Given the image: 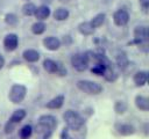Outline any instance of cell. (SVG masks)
I'll return each mask as SVG.
<instances>
[{
	"label": "cell",
	"mask_w": 149,
	"mask_h": 139,
	"mask_svg": "<svg viewBox=\"0 0 149 139\" xmlns=\"http://www.w3.org/2000/svg\"><path fill=\"white\" fill-rule=\"evenodd\" d=\"M35 10H36V6L31 2H27L23 5L22 7V13L26 15V16H31L35 14Z\"/></svg>",
	"instance_id": "cell-23"
},
{
	"label": "cell",
	"mask_w": 149,
	"mask_h": 139,
	"mask_svg": "<svg viewBox=\"0 0 149 139\" xmlns=\"http://www.w3.org/2000/svg\"><path fill=\"white\" fill-rule=\"evenodd\" d=\"M133 81H134L135 86L143 87L148 81V72L147 71H137L133 76Z\"/></svg>",
	"instance_id": "cell-12"
},
{
	"label": "cell",
	"mask_w": 149,
	"mask_h": 139,
	"mask_svg": "<svg viewBox=\"0 0 149 139\" xmlns=\"http://www.w3.org/2000/svg\"><path fill=\"white\" fill-rule=\"evenodd\" d=\"M78 31L84 36H90L94 32V28L91 25L90 22H81L78 25Z\"/></svg>",
	"instance_id": "cell-18"
},
{
	"label": "cell",
	"mask_w": 149,
	"mask_h": 139,
	"mask_svg": "<svg viewBox=\"0 0 149 139\" xmlns=\"http://www.w3.org/2000/svg\"><path fill=\"white\" fill-rule=\"evenodd\" d=\"M47 29V25L43 21H37L31 25V32L35 35H42Z\"/></svg>",
	"instance_id": "cell-22"
},
{
	"label": "cell",
	"mask_w": 149,
	"mask_h": 139,
	"mask_svg": "<svg viewBox=\"0 0 149 139\" xmlns=\"http://www.w3.org/2000/svg\"><path fill=\"white\" fill-rule=\"evenodd\" d=\"M5 22H6L8 25H10V27H15V25L19 23V19H17V16H16L15 14L8 13V14L5 15Z\"/></svg>",
	"instance_id": "cell-25"
},
{
	"label": "cell",
	"mask_w": 149,
	"mask_h": 139,
	"mask_svg": "<svg viewBox=\"0 0 149 139\" xmlns=\"http://www.w3.org/2000/svg\"><path fill=\"white\" fill-rule=\"evenodd\" d=\"M33 132H34L33 126L29 124H26L19 130V138L20 139H29L33 136Z\"/></svg>",
	"instance_id": "cell-19"
},
{
	"label": "cell",
	"mask_w": 149,
	"mask_h": 139,
	"mask_svg": "<svg viewBox=\"0 0 149 139\" xmlns=\"http://www.w3.org/2000/svg\"><path fill=\"white\" fill-rule=\"evenodd\" d=\"M77 88L88 95H98L102 92V86L95 81L91 80H78Z\"/></svg>",
	"instance_id": "cell-3"
},
{
	"label": "cell",
	"mask_w": 149,
	"mask_h": 139,
	"mask_svg": "<svg viewBox=\"0 0 149 139\" xmlns=\"http://www.w3.org/2000/svg\"><path fill=\"white\" fill-rule=\"evenodd\" d=\"M64 100H65L64 95H57V96H55L54 98H51L50 101H48V102L45 103V108H48V109H54V110L59 109V108L63 107Z\"/></svg>",
	"instance_id": "cell-13"
},
{
	"label": "cell",
	"mask_w": 149,
	"mask_h": 139,
	"mask_svg": "<svg viewBox=\"0 0 149 139\" xmlns=\"http://www.w3.org/2000/svg\"><path fill=\"white\" fill-rule=\"evenodd\" d=\"M115 130L120 136H123V137H128L135 133V127L132 124H127V123L118 124L115 126Z\"/></svg>",
	"instance_id": "cell-11"
},
{
	"label": "cell",
	"mask_w": 149,
	"mask_h": 139,
	"mask_svg": "<svg viewBox=\"0 0 149 139\" xmlns=\"http://www.w3.org/2000/svg\"><path fill=\"white\" fill-rule=\"evenodd\" d=\"M3 66H5V58H3V56L0 53V70H1Z\"/></svg>",
	"instance_id": "cell-30"
},
{
	"label": "cell",
	"mask_w": 149,
	"mask_h": 139,
	"mask_svg": "<svg viewBox=\"0 0 149 139\" xmlns=\"http://www.w3.org/2000/svg\"><path fill=\"white\" fill-rule=\"evenodd\" d=\"M52 15H54V19H55L56 21H65V20L69 17L70 13H69V10H68L66 8L59 7V8H57V9L54 12Z\"/></svg>",
	"instance_id": "cell-20"
},
{
	"label": "cell",
	"mask_w": 149,
	"mask_h": 139,
	"mask_svg": "<svg viewBox=\"0 0 149 139\" xmlns=\"http://www.w3.org/2000/svg\"><path fill=\"white\" fill-rule=\"evenodd\" d=\"M148 38H149V32H148V28L146 25H137V27H135L133 43H135L139 46H147Z\"/></svg>",
	"instance_id": "cell-7"
},
{
	"label": "cell",
	"mask_w": 149,
	"mask_h": 139,
	"mask_svg": "<svg viewBox=\"0 0 149 139\" xmlns=\"http://www.w3.org/2000/svg\"><path fill=\"white\" fill-rule=\"evenodd\" d=\"M26 95H27V88H26V86L20 85V83H15L9 89L8 98H9V101L12 103L19 104V103H21L24 100Z\"/></svg>",
	"instance_id": "cell-5"
},
{
	"label": "cell",
	"mask_w": 149,
	"mask_h": 139,
	"mask_svg": "<svg viewBox=\"0 0 149 139\" xmlns=\"http://www.w3.org/2000/svg\"><path fill=\"white\" fill-rule=\"evenodd\" d=\"M116 64H118V66L121 70L125 68L128 65V59H127V57H126V54L123 52H121V53L118 54V57H116Z\"/></svg>",
	"instance_id": "cell-26"
},
{
	"label": "cell",
	"mask_w": 149,
	"mask_h": 139,
	"mask_svg": "<svg viewBox=\"0 0 149 139\" xmlns=\"http://www.w3.org/2000/svg\"><path fill=\"white\" fill-rule=\"evenodd\" d=\"M127 108H128V105H127V103L125 101H116L115 104H114V110L119 115L125 114L127 111Z\"/></svg>",
	"instance_id": "cell-24"
},
{
	"label": "cell",
	"mask_w": 149,
	"mask_h": 139,
	"mask_svg": "<svg viewBox=\"0 0 149 139\" xmlns=\"http://www.w3.org/2000/svg\"><path fill=\"white\" fill-rule=\"evenodd\" d=\"M140 5L142 6L143 10H147L148 6H149V0H140Z\"/></svg>",
	"instance_id": "cell-29"
},
{
	"label": "cell",
	"mask_w": 149,
	"mask_h": 139,
	"mask_svg": "<svg viewBox=\"0 0 149 139\" xmlns=\"http://www.w3.org/2000/svg\"><path fill=\"white\" fill-rule=\"evenodd\" d=\"M63 119L68 126V129L73 130V131H78L80 130L84 124H85V119L81 117V115L79 112H77L76 110H66L63 114Z\"/></svg>",
	"instance_id": "cell-2"
},
{
	"label": "cell",
	"mask_w": 149,
	"mask_h": 139,
	"mask_svg": "<svg viewBox=\"0 0 149 139\" xmlns=\"http://www.w3.org/2000/svg\"><path fill=\"white\" fill-rule=\"evenodd\" d=\"M57 127V119L52 115H42L38 118L37 124V132L42 134V139H49L52 131Z\"/></svg>",
	"instance_id": "cell-1"
},
{
	"label": "cell",
	"mask_w": 149,
	"mask_h": 139,
	"mask_svg": "<svg viewBox=\"0 0 149 139\" xmlns=\"http://www.w3.org/2000/svg\"><path fill=\"white\" fill-rule=\"evenodd\" d=\"M22 57L28 63H36L40 59V52L34 50V49H27L23 51Z\"/></svg>",
	"instance_id": "cell-14"
},
{
	"label": "cell",
	"mask_w": 149,
	"mask_h": 139,
	"mask_svg": "<svg viewBox=\"0 0 149 139\" xmlns=\"http://www.w3.org/2000/svg\"><path fill=\"white\" fill-rule=\"evenodd\" d=\"M61 41L55 37V36H47L45 38H43V45L47 50L49 51H56L61 47Z\"/></svg>",
	"instance_id": "cell-10"
},
{
	"label": "cell",
	"mask_w": 149,
	"mask_h": 139,
	"mask_svg": "<svg viewBox=\"0 0 149 139\" xmlns=\"http://www.w3.org/2000/svg\"><path fill=\"white\" fill-rule=\"evenodd\" d=\"M135 105L137 109H140L142 111H148L149 110V100L143 95H137L135 97Z\"/></svg>",
	"instance_id": "cell-16"
},
{
	"label": "cell",
	"mask_w": 149,
	"mask_h": 139,
	"mask_svg": "<svg viewBox=\"0 0 149 139\" xmlns=\"http://www.w3.org/2000/svg\"><path fill=\"white\" fill-rule=\"evenodd\" d=\"M61 139H72L68 132V129H63L62 133H61Z\"/></svg>",
	"instance_id": "cell-28"
},
{
	"label": "cell",
	"mask_w": 149,
	"mask_h": 139,
	"mask_svg": "<svg viewBox=\"0 0 149 139\" xmlns=\"http://www.w3.org/2000/svg\"><path fill=\"white\" fill-rule=\"evenodd\" d=\"M43 68H44L48 73L56 74L57 68H58V61H55V60H52V59H44V60H43Z\"/></svg>",
	"instance_id": "cell-17"
},
{
	"label": "cell",
	"mask_w": 149,
	"mask_h": 139,
	"mask_svg": "<svg viewBox=\"0 0 149 139\" xmlns=\"http://www.w3.org/2000/svg\"><path fill=\"white\" fill-rule=\"evenodd\" d=\"M105 20H106V15H105L104 13H100V14H97V15L90 21V23H91V25L95 29V28L101 27V25L105 23Z\"/></svg>",
	"instance_id": "cell-21"
},
{
	"label": "cell",
	"mask_w": 149,
	"mask_h": 139,
	"mask_svg": "<svg viewBox=\"0 0 149 139\" xmlns=\"http://www.w3.org/2000/svg\"><path fill=\"white\" fill-rule=\"evenodd\" d=\"M26 116H27V112H26L24 109H16V110H14V112L12 114V116L9 117V119L7 120V123L5 125V133H7V134L12 133L15 130L16 125L19 123H21L24 119Z\"/></svg>",
	"instance_id": "cell-4"
},
{
	"label": "cell",
	"mask_w": 149,
	"mask_h": 139,
	"mask_svg": "<svg viewBox=\"0 0 149 139\" xmlns=\"http://www.w3.org/2000/svg\"><path fill=\"white\" fill-rule=\"evenodd\" d=\"M129 21V13L125 8H119L113 14V22L118 27H123Z\"/></svg>",
	"instance_id": "cell-8"
},
{
	"label": "cell",
	"mask_w": 149,
	"mask_h": 139,
	"mask_svg": "<svg viewBox=\"0 0 149 139\" xmlns=\"http://www.w3.org/2000/svg\"><path fill=\"white\" fill-rule=\"evenodd\" d=\"M34 15L38 21H44L50 16V8L48 6H44V5L40 6V7H36V10H35Z\"/></svg>",
	"instance_id": "cell-15"
},
{
	"label": "cell",
	"mask_w": 149,
	"mask_h": 139,
	"mask_svg": "<svg viewBox=\"0 0 149 139\" xmlns=\"http://www.w3.org/2000/svg\"><path fill=\"white\" fill-rule=\"evenodd\" d=\"M19 46V37L16 34H7L3 38V47L6 51L8 52H12L14 50H16Z\"/></svg>",
	"instance_id": "cell-9"
},
{
	"label": "cell",
	"mask_w": 149,
	"mask_h": 139,
	"mask_svg": "<svg viewBox=\"0 0 149 139\" xmlns=\"http://www.w3.org/2000/svg\"><path fill=\"white\" fill-rule=\"evenodd\" d=\"M66 73H68V71H66V68L63 66V64H62V63H58V68H57L56 74L59 75V76H64V75H66Z\"/></svg>",
	"instance_id": "cell-27"
},
{
	"label": "cell",
	"mask_w": 149,
	"mask_h": 139,
	"mask_svg": "<svg viewBox=\"0 0 149 139\" xmlns=\"http://www.w3.org/2000/svg\"><path fill=\"white\" fill-rule=\"evenodd\" d=\"M70 61H71L72 67L78 72L86 71L90 65V60H88L86 53H74V54H72Z\"/></svg>",
	"instance_id": "cell-6"
}]
</instances>
